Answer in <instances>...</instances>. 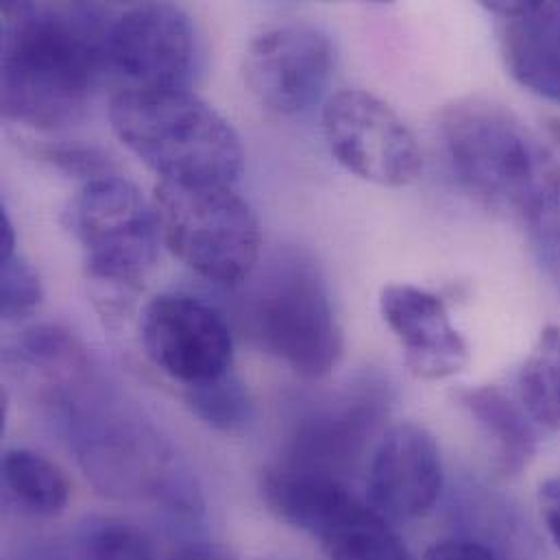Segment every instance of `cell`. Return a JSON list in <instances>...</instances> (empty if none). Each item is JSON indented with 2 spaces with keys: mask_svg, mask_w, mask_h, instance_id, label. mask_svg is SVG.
Returning a JSON list of instances; mask_svg holds the SVG:
<instances>
[{
  "mask_svg": "<svg viewBox=\"0 0 560 560\" xmlns=\"http://www.w3.org/2000/svg\"><path fill=\"white\" fill-rule=\"evenodd\" d=\"M155 208L164 245L199 278L241 288L260 262L262 234L232 184L160 182Z\"/></svg>",
  "mask_w": 560,
  "mask_h": 560,
  "instance_id": "6",
  "label": "cell"
},
{
  "mask_svg": "<svg viewBox=\"0 0 560 560\" xmlns=\"http://www.w3.org/2000/svg\"><path fill=\"white\" fill-rule=\"evenodd\" d=\"M35 158L52 168L83 179V184L118 175L107 151L83 142H44L35 147Z\"/></svg>",
  "mask_w": 560,
  "mask_h": 560,
  "instance_id": "24",
  "label": "cell"
},
{
  "mask_svg": "<svg viewBox=\"0 0 560 560\" xmlns=\"http://www.w3.org/2000/svg\"><path fill=\"white\" fill-rule=\"evenodd\" d=\"M199 66L192 18L171 2H142L112 20L107 70L142 90H188Z\"/></svg>",
  "mask_w": 560,
  "mask_h": 560,
  "instance_id": "11",
  "label": "cell"
},
{
  "mask_svg": "<svg viewBox=\"0 0 560 560\" xmlns=\"http://www.w3.org/2000/svg\"><path fill=\"white\" fill-rule=\"evenodd\" d=\"M241 288V323L260 349L310 380L327 377L338 366L342 329L312 254L280 247Z\"/></svg>",
  "mask_w": 560,
  "mask_h": 560,
  "instance_id": "5",
  "label": "cell"
},
{
  "mask_svg": "<svg viewBox=\"0 0 560 560\" xmlns=\"http://www.w3.org/2000/svg\"><path fill=\"white\" fill-rule=\"evenodd\" d=\"M541 520L560 550V476L548 478L539 489Z\"/></svg>",
  "mask_w": 560,
  "mask_h": 560,
  "instance_id": "27",
  "label": "cell"
},
{
  "mask_svg": "<svg viewBox=\"0 0 560 560\" xmlns=\"http://www.w3.org/2000/svg\"><path fill=\"white\" fill-rule=\"evenodd\" d=\"M331 39L305 22H285L256 35L245 55V81L269 112L299 116L325 94L334 74Z\"/></svg>",
  "mask_w": 560,
  "mask_h": 560,
  "instance_id": "12",
  "label": "cell"
},
{
  "mask_svg": "<svg viewBox=\"0 0 560 560\" xmlns=\"http://www.w3.org/2000/svg\"><path fill=\"white\" fill-rule=\"evenodd\" d=\"M85 476L105 493L142 495L171 493L168 452L140 419L109 408L92 386L66 415Z\"/></svg>",
  "mask_w": 560,
  "mask_h": 560,
  "instance_id": "7",
  "label": "cell"
},
{
  "mask_svg": "<svg viewBox=\"0 0 560 560\" xmlns=\"http://www.w3.org/2000/svg\"><path fill=\"white\" fill-rule=\"evenodd\" d=\"M109 122L160 182L236 186L243 175L236 129L190 90L125 88L109 103Z\"/></svg>",
  "mask_w": 560,
  "mask_h": 560,
  "instance_id": "3",
  "label": "cell"
},
{
  "mask_svg": "<svg viewBox=\"0 0 560 560\" xmlns=\"http://www.w3.org/2000/svg\"><path fill=\"white\" fill-rule=\"evenodd\" d=\"M109 26V11L98 4L4 2V118L44 131L81 120L92 90L107 72Z\"/></svg>",
  "mask_w": 560,
  "mask_h": 560,
  "instance_id": "1",
  "label": "cell"
},
{
  "mask_svg": "<svg viewBox=\"0 0 560 560\" xmlns=\"http://www.w3.org/2000/svg\"><path fill=\"white\" fill-rule=\"evenodd\" d=\"M539 144L544 153V166L550 190L560 206V116H550L544 120Z\"/></svg>",
  "mask_w": 560,
  "mask_h": 560,
  "instance_id": "25",
  "label": "cell"
},
{
  "mask_svg": "<svg viewBox=\"0 0 560 560\" xmlns=\"http://www.w3.org/2000/svg\"><path fill=\"white\" fill-rule=\"evenodd\" d=\"M498 22L511 77L539 96L560 103V24L539 15L533 2H485Z\"/></svg>",
  "mask_w": 560,
  "mask_h": 560,
  "instance_id": "16",
  "label": "cell"
},
{
  "mask_svg": "<svg viewBox=\"0 0 560 560\" xmlns=\"http://www.w3.org/2000/svg\"><path fill=\"white\" fill-rule=\"evenodd\" d=\"M166 560H232L223 550L212 548V546H190L184 548L179 552H175L173 557Z\"/></svg>",
  "mask_w": 560,
  "mask_h": 560,
  "instance_id": "28",
  "label": "cell"
},
{
  "mask_svg": "<svg viewBox=\"0 0 560 560\" xmlns=\"http://www.w3.org/2000/svg\"><path fill=\"white\" fill-rule=\"evenodd\" d=\"M458 401L489 439L500 471L504 476L522 474L537 454V432L526 408L513 404L495 386L465 388L458 393Z\"/></svg>",
  "mask_w": 560,
  "mask_h": 560,
  "instance_id": "17",
  "label": "cell"
},
{
  "mask_svg": "<svg viewBox=\"0 0 560 560\" xmlns=\"http://www.w3.org/2000/svg\"><path fill=\"white\" fill-rule=\"evenodd\" d=\"M390 390L366 375L316 401L294 425L280 467L345 480L388 417Z\"/></svg>",
  "mask_w": 560,
  "mask_h": 560,
  "instance_id": "9",
  "label": "cell"
},
{
  "mask_svg": "<svg viewBox=\"0 0 560 560\" xmlns=\"http://www.w3.org/2000/svg\"><path fill=\"white\" fill-rule=\"evenodd\" d=\"M423 560H500L498 555L478 544V541H469V539H450V541H439L434 544Z\"/></svg>",
  "mask_w": 560,
  "mask_h": 560,
  "instance_id": "26",
  "label": "cell"
},
{
  "mask_svg": "<svg viewBox=\"0 0 560 560\" xmlns=\"http://www.w3.org/2000/svg\"><path fill=\"white\" fill-rule=\"evenodd\" d=\"M443 491L436 439L417 423L393 425L377 443L366 480L369 504L393 522L428 515Z\"/></svg>",
  "mask_w": 560,
  "mask_h": 560,
  "instance_id": "13",
  "label": "cell"
},
{
  "mask_svg": "<svg viewBox=\"0 0 560 560\" xmlns=\"http://www.w3.org/2000/svg\"><path fill=\"white\" fill-rule=\"evenodd\" d=\"M63 221L83 252L96 312L107 325H120L131 314L164 243L155 201L129 179L112 175L83 184Z\"/></svg>",
  "mask_w": 560,
  "mask_h": 560,
  "instance_id": "4",
  "label": "cell"
},
{
  "mask_svg": "<svg viewBox=\"0 0 560 560\" xmlns=\"http://www.w3.org/2000/svg\"><path fill=\"white\" fill-rule=\"evenodd\" d=\"M2 485L13 502L37 517L61 515L70 500L63 471L31 450H9L2 456Z\"/></svg>",
  "mask_w": 560,
  "mask_h": 560,
  "instance_id": "19",
  "label": "cell"
},
{
  "mask_svg": "<svg viewBox=\"0 0 560 560\" xmlns=\"http://www.w3.org/2000/svg\"><path fill=\"white\" fill-rule=\"evenodd\" d=\"M184 399L195 417L219 432H238L254 419L249 388L234 371L212 382L184 388Z\"/></svg>",
  "mask_w": 560,
  "mask_h": 560,
  "instance_id": "21",
  "label": "cell"
},
{
  "mask_svg": "<svg viewBox=\"0 0 560 560\" xmlns=\"http://www.w3.org/2000/svg\"><path fill=\"white\" fill-rule=\"evenodd\" d=\"M81 548L85 560H158L151 541L138 528L112 517L88 522Z\"/></svg>",
  "mask_w": 560,
  "mask_h": 560,
  "instance_id": "22",
  "label": "cell"
},
{
  "mask_svg": "<svg viewBox=\"0 0 560 560\" xmlns=\"http://www.w3.org/2000/svg\"><path fill=\"white\" fill-rule=\"evenodd\" d=\"M42 301V281L35 267L18 252L0 258V314L4 320L31 316Z\"/></svg>",
  "mask_w": 560,
  "mask_h": 560,
  "instance_id": "23",
  "label": "cell"
},
{
  "mask_svg": "<svg viewBox=\"0 0 560 560\" xmlns=\"http://www.w3.org/2000/svg\"><path fill=\"white\" fill-rule=\"evenodd\" d=\"M520 397L533 421L560 430V327H546L520 369Z\"/></svg>",
  "mask_w": 560,
  "mask_h": 560,
  "instance_id": "20",
  "label": "cell"
},
{
  "mask_svg": "<svg viewBox=\"0 0 560 560\" xmlns=\"http://www.w3.org/2000/svg\"><path fill=\"white\" fill-rule=\"evenodd\" d=\"M380 312L417 377L445 380L469 364V345L434 292L412 283H390L380 294Z\"/></svg>",
  "mask_w": 560,
  "mask_h": 560,
  "instance_id": "14",
  "label": "cell"
},
{
  "mask_svg": "<svg viewBox=\"0 0 560 560\" xmlns=\"http://www.w3.org/2000/svg\"><path fill=\"white\" fill-rule=\"evenodd\" d=\"M11 371L31 386L46 406L66 412L94 382L81 342L57 325L26 329L4 353Z\"/></svg>",
  "mask_w": 560,
  "mask_h": 560,
  "instance_id": "15",
  "label": "cell"
},
{
  "mask_svg": "<svg viewBox=\"0 0 560 560\" xmlns=\"http://www.w3.org/2000/svg\"><path fill=\"white\" fill-rule=\"evenodd\" d=\"M329 560H412L401 539L371 504H349L318 537Z\"/></svg>",
  "mask_w": 560,
  "mask_h": 560,
  "instance_id": "18",
  "label": "cell"
},
{
  "mask_svg": "<svg viewBox=\"0 0 560 560\" xmlns=\"http://www.w3.org/2000/svg\"><path fill=\"white\" fill-rule=\"evenodd\" d=\"M439 136L460 186L485 208L511 212L537 232L560 234L539 136L504 103L465 96L439 114Z\"/></svg>",
  "mask_w": 560,
  "mask_h": 560,
  "instance_id": "2",
  "label": "cell"
},
{
  "mask_svg": "<svg viewBox=\"0 0 560 560\" xmlns=\"http://www.w3.org/2000/svg\"><path fill=\"white\" fill-rule=\"evenodd\" d=\"M320 122L336 162L369 184L401 188L423 171L415 133L386 101L371 92H336L325 103Z\"/></svg>",
  "mask_w": 560,
  "mask_h": 560,
  "instance_id": "8",
  "label": "cell"
},
{
  "mask_svg": "<svg viewBox=\"0 0 560 560\" xmlns=\"http://www.w3.org/2000/svg\"><path fill=\"white\" fill-rule=\"evenodd\" d=\"M147 358L182 388L234 371V336L225 316L208 301L166 292L153 296L140 316Z\"/></svg>",
  "mask_w": 560,
  "mask_h": 560,
  "instance_id": "10",
  "label": "cell"
}]
</instances>
